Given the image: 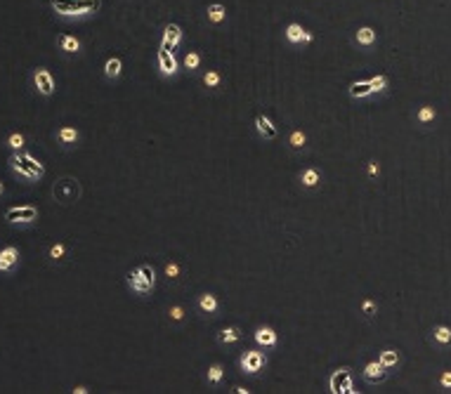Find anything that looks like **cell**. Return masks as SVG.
I'll return each instance as SVG.
<instances>
[{"label": "cell", "instance_id": "obj_1", "mask_svg": "<svg viewBox=\"0 0 451 394\" xmlns=\"http://www.w3.org/2000/svg\"><path fill=\"white\" fill-rule=\"evenodd\" d=\"M10 165L19 177L24 180H41L45 175V168H43L41 161H36L31 154L26 151H14L12 158H10Z\"/></svg>", "mask_w": 451, "mask_h": 394}, {"label": "cell", "instance_id": "obj_2", "mask_svg": "<svg viewBox=\"0 0 451 394\" xmlns=\"http://www.w3.org/2000/svg\"><path fill=\"white\" fill-rule=\"evenodd\" d=\"M50 5L62 17H85L99 10V0H50Z\"/></svg>", "mask_w": 451, "mask_h": 394}, {"label": "cell", "instance_id": "obj_3", "mask_svg": "<svg viewBox=\"0 0 451 394\" xmlns=\"http://www.w3.org/2000/svg\"><path fill=\"white\" fill-rule=\"evenodd\" d=\"M52 196H55V201H59V203H64V205L76 203V201L81 198V184H78V180H74V177H62V180H57L55 187H52Z\"/></svg>", "mask_w": 451, "mask_h": 394}, {"label": "cell", "instance_id": "obj_4", "mask_svg": "<svg viewBox=\"0 0 451 394\" xmlns=\"http://www.w3.org/2000/svg\"><path fill=\"white\" fill-rule=\"evenodd\" d=\"M5 220L10 225H31L38 220V208L36 205H12L5 210Z\"/></svg>", "mask_w": 451, "mask_h": 394}, {"label": "cell", "instance_id": "obj_5", "mask_svg": "<svg viewBox=\"0 0 451 394\" xmlns=\"http://www.w3.org/2000/svg\"><path fill=\"white\" fill-rule=\"evenodd\" d=\"M328 387L333 394H348V392H355L352 389V371L350 368H338L331 380H328Z\"/></svg>", "mask_w": 451, "mask_h": 394}, {"label": "cell", "instance_id": "obj_6", "mask_svg": "<svg viewBox=\"0 0 451 394\" xmlns=\"http://www.w3.org/2000/svg\"><path fill=\"white\" fill-rule=\"evenodd\" d=\"M33 83H36V90H38L43 97H50L52 92H55V78H52V74H50L48 68H43V66L36 68Z\"/></svg>", "mask_w": 451, "mask_h": 394}, {"label": "cell", "instance_id": "obj_7", "mask_svg": "<svg viewBox=\"0 0 451 394\" xmlns=\"http://www.w3.org/2000/svg\"><path fill=\"white\" fill-rule=\"evenodd\" d=\"M362 375L369 385H380V382L388 378V366H383L380 361H371V364H366Z\"/></svg>", "mask_w": 451, "mask_h": 394}, {"label": "cell", "instance_id": "obj_8", "mask_svg": "<svg viewBox=\"0 0 451 394\" xmlns=\"http://www.w3.org/2000/svg\"><path fill=\"white\" fill-rule=\"evenodd\" d=\"M17 262H19V248L5 245V248L0 250V272H10Z\"/></svg>", "mask_w": 451, "mask_h": 394}, {"label": "cell", "instance_id": "obj_9", "mask_svg": "<svg viewBox=\"0 0 451 394\" xmlns=\"http://www.w3.org/2000/svg\"><path fill=\"white\" fill-rule=\"evenodd\" d=\"M262 364H265V356L260 352H246L241 356V366H244L246 373H258L260 368H262Z\"/></svg>", "mask_w": 451, "mask_h": 394}, {"label": "cell", "instance_id": "obj_10", "mask_svg": "<svg viewBox=\"0 0 451 394\" xmlns=\"http://www.w3.org/2000/svg\"><path fill=\"white\" fill-rule=\"evenodd\" d=\"M158 66H161V71H163L165 76H172L178 71V61H175L170 50H165V48L158 50Z\"/></svg>", "mask_w": 451, "mask_h": 394}, {"label": "cell", "instance_id": "obj_11", "mask_svg": "<svg viewBox=\"0 0 451 394\" xmlns=\"http://www.w3.org/2000/svg\"><path fill=\"white\" fill-rule=\"evenodd\" d=\"M128 283L132 285V288H135L137 293H149V291H151V285H154L149 279H147V276H144L142 272H140V267H137L135 272H130V274H128Z\"/></svg>", "mask_w": 451, "mask_h": 394}, {"label": "cell", "instance_id": "obj_12", "mask_svg": "<svg viewBox=\"0 0 451 394\" xmlns=\"http://www.w3.org/2000/svg\"><path fill=\"white\" fill-rule=\"evenodd\" d=\"M182 41V31H180V26L178 24H170V26H165V33H163V45L161 48H165V50H175V45Z\"/></svg>", "mask_w": 451, "mask_h": 394}, {"label": "cell", "instance_id": "obj_13", "mask_svg": "<svg viewBox=\"0 0 451 394\" xmlns=\"http://www.w3.org/2000/svg\"><path fill=\"white\" fill-rule=\"evenodd\" d=\"M255 128H258V132L265 137V139H274V137H276V128L272 125V121H269L267 116H258V118H255Z\"/></svg>", "mask_w": 451, "mask_h": 394}, {"label": "cell", "instance_id": "obj_14", "mask_svg": "<svg viewBox=\"0 0 451 394\" xmlns=\"http://www.w3.org/2000/svg\"><path fill=\"white\" fill-rule=\"evenodd\" d=\"M255 342L265 347H274L276 345V333H274L272 328H258L255 331Z\"/></svg>", "mask_w": 451, "mask_h": 394}, {"label": "cell", "instance_id": "obj_15", "mask_svg": "<svg viewBox=\"0 0 451 394\" xmlns=\"http://www.w3.org/2000/svg\"><path fill=\"white\" fill-rule=\"evenodd\" d=\"M350 95L352 97H369V95H373V88H371V81H357V83H352L350 85Z\"/></svg>", "mask_w": 451, "mask_h": 394}, {"label": "cell", "instance_id": "obj_16", "mask_svg": "<svg viewBox=\"0 0 451 394\" xmlns=\"http://www.w3.org/2000/svg\"><path fill=\"white\" fill-rule=\"evenodd\" d=\"M121 68H123V61L118 59V57H111V59H107V64H104V76H107V78H118V76H121Z\"/></svg>", "mask_w": 451, "mask_h": 394}, {"label": "cell", "instance_id": "obj_17", "mask_svg": "<svg viewBox=\"0 0 451 394\" xmlns=\"http://www.w3.org/2000/svg\"><path fill=\"white\" fill-rule=\"evenodd\" d=\"M241 338V331L236 326H229V328H222L218 335L220 342H225V345H232V342H236V340Z\"/></svg>", "mask_w": 451, "mask_h": 394}, {"label": "cell", "instance_id": "obj_18", "mask_svg": "<svg viewBox=\"0 0 451 394\" xmlns=\"http://www.w3.org/2000/svg\"><path fill=\"white\" fill-rule=\"evenodd\" d=\"M59 48H62L64 52H68V55H74V52L81 50V43H78V38H74V35H59Z\"/></svg>", "mask_w": 451, "mask_h": 394}, {"label": "cell", "instance_id": "obj_19", "mask_svg": "<svg viewBox=\"0 0 451 394\" xmlns=\"http://www.w3.org/2000/svg\"><path fill=\"white\" fill-rule=\"evenodd\" d=\"M378 361H380L383 366L392 368V366H397V364H399V352H397V349H383V352H380V356H378Z\"/></svg>", "mask_w": 451, "mask_h": 394}, {"label": "cell", "instance_id": "obj_20", "mask_svg": "<svg viewBox=\"0 0 451 394\" xmlns=\"http://www.w3.org/2000/svg\"><path fill=\"white\" fill-rule=\"evenodd\" d=\"M57 137H59V142H62V144H74L76 139H78V130H76V128H68V125H64V128H59Z\"/></svg>", "mask_w": 451, "mask_h": 394}, {"label": "cell", "instance_id": "obj_21", "mask_svg": "<svg viewBox=\"0 0 451 394\" xmlns=\"http://www.w3.org/2000/svg\"><path fill=\"white\" fill-rule=\"evenodd\" d=\"M286 38L291 43H300L302 38H305V28L300 26V24H288L286 28Z\"/></svg>", "mask_w": 451, "mask_h": 394}, {"label": "cell", "instance_id": "obj_22", "mask_svg": "<svg viewBox=\"0 0 451 394\" xmlns=\"http://www.w3.org/2000/svg\"><path fill=\"white\" fill-rule=\"evenodd\" d=\"M198 305H201L203 312H215V309H218V300H215V295H211V293H203L201 300H198Z\"/></svg>", "mask_w": 451, "mask_h": 394}, {"label": "cell", "instance_id": "obj_23", "mask_svg": "<svg viewBox=\"0 0 451 394\" xmlns=\"http://www.w3.org/2000/svg\"><path fill=\"white\" fill-rule=\"evenodd\" d=\"M357 41L362 43V45H371V43L376 41V31H373V28H369V26L359 28V31H357Z\"/></svg>", "mask_w": 451, "mask_h": 394}, {"label": "cell", "instance_id": "obj_24", "mask_svg": "<svg viewBox=\"0 0 451 394\" xmlns=\"http://www.w3.org/2000/svg\"><path fill=\"white\" fill-rule=\"evenodd\" d=\"M432 333H435V340H437V342H442V345H449V342H451V328L437 326L435 331H432Z\"/></svg>", "mask_w": 451, "mask_h": 394}, {"label": "cell", "instance_id": "obj_25", "mask_svg": "<svg viewBox=\"0 0 451 394\" xmlns=\"http://www.w3.org/2000/svg\"><path fill=\"white\" fill-rule=\"evenodd\" d=\"M225 14H227V10L222 5H211V7H208V19L215 21V24L225 19Z\"/></svg>", "mask_w": 451, "mask_h": 394}, {"label": "cell", "instance_id": "obj_26", "mask_svg": "<svg viewBox=\"0 0 451 394\" xmlns=\"http://www.w3.org/2000/svg\"><path fill=\"white\" fill-rule=\"evenodd\" d=\"M7 144H10V149L14 151H21L24 149V135H19V132H14V135L7 137Z\"/></svg>", "mask_w": 451, "mask_h": 394}, {"label": "cell", "instance_id": "obj_27", "mask_svg": "<svg viewBox=\"0 0 451 394\" xmlns=\"http://www.w3.org/2000/svg\"><path fill=\"white\" fill-rule=\"evenodd\" d=\"M317 182H319V172H317V170H305V172H302V184L315 187Z\"/></svg>", "mask_w": 451, "mask_h": 394}, {"label": "cell", "instance_id": "obj_28", "mask_svg": "<svg viewBox=\"0 0 451 394\" xmlns=\"http://www.w3.org/2000/svg\"><path fill=\"white\" fill-rule=\"evenodd\" d=\"M385 85H388V78H385V76H376V78H371V88H373V92L385 90Z\"/></svg>", "mask_w": 451, "mask_h": 394}, {"label": "cell", "instance_id": "obj_29", "mask_svg": "<svg viewBox=\"0 0 451 394\" xmlns=\"http://www.w3.org/2000/svg\"><path fill=\"white\" fill-rule=\"evenodd\" d=\"M435 118V109H430V106H423V109L418 111V121L421 123H428Z\"/></svg>", "mask_w": 451, "mask_h": 394}, {"label": "cell", "instance_id": "obj_30", "mask_svg": "<svg viewBox=\"0 0 451 394\" xmlns=\"http://www.w3.org/2000/svg\"><path fill=\"white\" fill-rule=\"evenodd\" d=\"M203 83L205 85H211V88H215V85L220 83V74L218 71H208V74L203 76Z\"/></svg>", "mask_w": 451, "mask_h": 394}, {"label": "cell", "instance_id": "obj_31", "mask_svg": "<svg viewBox=\"0 0 451 394\" xmlns=\"http://www.w3.org/2000/svg\"><path fill=\"white\" fill-rule=\"evenodd\" d=\"M198 61H201V57H198L196 52H189V55L185 57V66H187V68H196Z\"/></svg>", "mask_w": 451, "mask_h": 394}, {"label": "cell", "instance_id": "obj_32", "mask_svg": "<svg viewBox=\"0 0 451 394\" xmlns=\"http://www.w3.org/2000/svg\"><path fill=\"white\" fill-rule=\"evenodd\" d=\"M64 250H66V248H64V243H55L52 248H50V258H52V260H59V258L64 255Z\"/></svg>", "mask_w": 451, "mask_h": 394}, {"label": "cell", "instance_id": "obj_33", "mask_svg": "<svg viewBox=\"0 0 451 394\" xmlns=\"http://www.w3.org/2000/svg\"><path fill=\"white\" fill-rule=\"evenodd\" d=\"M220 378H222V366H213L211 371H208V380H211V382H220Z\"/></svg>", "mask_w": 451, "mask_h": 394}, {"label": "cell", "instance_id": "obj_34", "mask_svg": "<svg viewBox=\"0 0 451 394\" xmlns=\"http://www.w3.org/2000/svg\"><path fill=\"white\" fill-rule=\"evenodd\" d=\"M291 144H293L295 149H300L302 144H305V135H302V132H293V135H291Z\"/></svg>", "mask_w": 451, "mask_h": 394}, {"label": "cell", "instance_id": "obj_35", "mask_svg": "<svg viewBox=\"0 0 451 394\" xmlns=\"http://www.w3.org/2000/svg\"><path fill=\"white\" fill-rule=\"evenodd\" d=\"M439 385H442V387H451V371H444V373H442Z\"/></svg>", "mask_w": 451, "mask_h": 394}, {"label": "cell", "instance_id": "obj_36", "mask_svg": "<svg viewBox=\"0 0 451 394\" xmlns=\"http://www.w3.org/2000/svg\"><path fill=\"white\" fill-rule=\"evenodd\" d=\"M140 272H142L144 276H147V279H149L151 283H154V269H151L149 265H142V267H140Z\"/></svg>", "mask_w": 451, "mask_h": 394}, {"label": "cell", "instance_id": "obj_37", "mask_svg": "<svg viewBox=\"0 0 451 394\" xmlns=\"http://www.w3.org/2000/svg\"><path fill=\"white\" fill-rule=\"evenodd\" d=\"M364 312L371 316V314L376 312V302H373V300H366V302H364Z\"/></svg>", "mask_w": 451, "mask_h": 394}, {"label": "cell", "instance_id": "obj_38", "mask_svg": "<svg viewBox=\"0 0 451 394\" xmlns=\"http://www.w3.org/2000/svg\"><path fill=\"white\" fill-rule=\"evenodd\" d=\"M178 272H180L178 265H168V267H165V274H168V276H175Z\"/></svg>", "mask_w": 451, "mask_h": 394}, {"label": "cell", "instance_id": "obj_39", "mask_svg": "<svg viewBox=\"0 0 451 394\" xmlns=\"http://www.w3.org/2000/svg\"><path fill=\"white\" fill-rule=\"evenodd\" d=\"M172 319H182V309H180V307H172Z\"/></svg>", "mask_w": 451, "mask_h": 394}, {"label": "cell", "instance_id": "obj_40", "mask_svg": "<svg viewBox=\"0 0 451 394\" xmlns=\"http://www.w3.org/2000/svg\"><path fill=\"white\" fill-rule=\"evenodd\" d=\"M369 172H371V175H376V172H378V165L371 163V165H369Z\"/></svg>", "mask_w": 451, "mask_h": 394}, {"label": "cell", "instance_id": "obj_41", "mask_svg": "<svg viewBox=\"0 0 451 394\" xmlns=\"http://www.w3.org/2000/svg\"><path fill=\"white\" fill-rule=\"evenodd\" d=\"M3 191H5V187H3V182H0V196H3Z\"/></svg>", "mask_w": 451, "mask_h": 394}]
</instances>
